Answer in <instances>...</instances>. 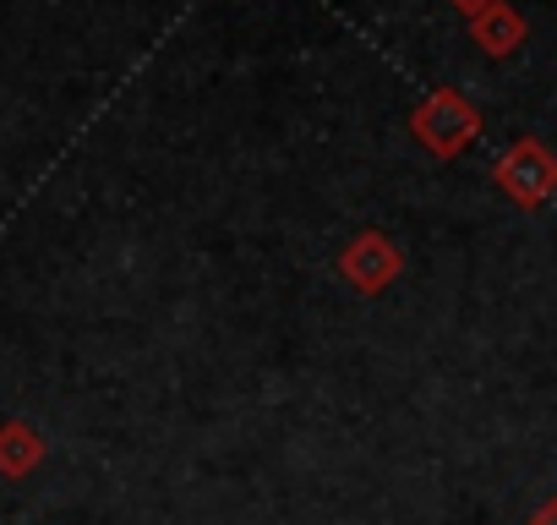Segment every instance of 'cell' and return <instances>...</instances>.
<instances>
[{
  "instance_id": "obj_1",
  "label": "cell",
  "mask_w": 557,
  "mask_h": 525,
  "mask_svg": "<svg viewBox=\"0 0 557 525\" xmlns=\"http://www.w3.org/2000/svg\"><path fill=\"white\" fill-rule=\"evenodd\" d=\"M410 137L432 154V159H459L475 137H481V110L459 94V88H432L416 110H410Z\"/></svg>"
},
{
  "instance_id": "obj_2",
  "label": "cell",
  "mask_w": 557,
  "mask_h": 525,
  "mask_svg": "<svg viewBox=\"0 0 557 525\" xmlns=\"http://www.w3.org/2000/svg\"><path fill=\"white\" fill-rule=\"evenodd\" d=\"M492 181H497V192H503L508 203L541 208V203H552V192H557V154H552L541 137H519V143H508V148L492 159Z\"/></svg>"
},
{
  "instance_id": "obj_3",
  "label": "cell",
  "mask_w": 557,
  "mask_h": 525,
  "mask_svg": "<svg viewBox=\"0 0 557 525\" xmlns=\"http://www.w3.org/2000/svg\"><path fill=\"white\" fill-rule=\"evenodd\" d=\"M399 274H405V252H399V241L383 235V230H361V235L339 252V280L356 285L361 296H383Z\"/></svg>"
},
{
  "instance_id": "obj_7",
  "label": "cell",
  "mask_w": 557,
  "mask_h": 525,
  "mask_svg": "<svg viewBox=\"0 0 557 525\" xmlns=\"http://www.w3.org/2000/svg\"><path fill=\"white\" fill-rule=\"evenodd\" d=\"M454 7H459V12H465V17H470V12H475V7H481V0H454Z\"/></svg>"
},
{
  "instance_id": "obj_4",
  "label": "cell",
  "mask_w": 557,
  "mask_h": 525,
  "mask_svg": "<svg viewBox=\"0 0 557 525\" xmlns=\"http://www.w3.org/2000/svg\"><path fill=\"white\" fill-rule=\"evenodd\" d=\"M465 28H470V39L492 56V61H503V56H513L524 39H530V23L519 17V7L513 0H481V7L465 17Z\"/></svg>"
},
{
  "instance_id": "obj_6",
  "label": "cell",
  "mask_w": 557,
  "mask_h": 525,
  "mask_svg": "<svg viewBox=\"0 0 557 525\" xmlns=\"http://www.w3.org/2000/svg\"><path fill=\"white\" fill-rule=\"evenodd\" d=\"M530 525H557V498H552V503H541V509H535V520H530Z\"/></svg>"
},
{
  "instance_id": "obj_5",
  "label": "cell",
  "mask_w": 557,
  "mask_h": 525,
  "mask_svg": "<svg viewBox=\"0 0 557 525\" xmlns=\"http://www.w3.org/2000/svg\"><path fill=\"white\" fill-rule=\"evenodd\" d=\"M39 460H45V438H39L34 427H23V422L0 427V471L23 476V471H34Z\"/></svg>"
}]
</instances>
